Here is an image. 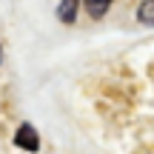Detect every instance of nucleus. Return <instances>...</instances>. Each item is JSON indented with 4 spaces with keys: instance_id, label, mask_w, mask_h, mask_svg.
<instances>
[{
    "instance_id": "f257e3e1",
    "label": "nucleus",
    "mask_w": 154,
    "mask_h": 154,
    "mask_svg": "<svg viewBox=\"0 0 154 154\" xmlns=\"http://www.w3.org/2000/svg\"><path fill=\"white\" fill-rule=\"evenodd\" d=\"M14 146H20V149H26V151H37L40 149V137H37V131H34L29 123H23V126L17 128V134H14Z\"/></svg>"
},
{
    "instance_id": "f03ea898",
    "label": "nucleus",
    "mask_w": 154,
    "mask_h": 154,
    "mask_svg": "<svg viewBox=\"0 0 154 154\" xmlns=\"http://www.w3.org/2000/svg\"><path fill=\"white\" fill-rule=\"evenodd\" d=\"M57 17H60L63 23H74V17H77V0H60Z\"/></svg>"
},
{
    "instance_id": "7ed1b4c3",
    "label": "nucleus",
    "mask_w": 154,
    "mask_h": 154,
    "mask_svg": "<svg viewBox=\"0 0 154 154\" xmlns=\"http://www.w3.org/2000/svg\"><path fill=\"white\" fill-rule=\"evenodd\" d=\"M137 20L146 26H154V0H143L137 9Z\"/></svg>"
},
{
    "instance_id": "20e7f679",
    "label": "nucleus",
    "mask_w": 154,
    "mask_h": 154,
    "mask_svg": "<svg viewBox=\"0 0 154 154\" xmlns=\"http://www.w3.org/2000/svg\"><path fill=\"white\" fill-rule=\"evenodd\" d=\"M109 6H111V0H86V11L97 20V17H103L106 11H109Z\"/></svg>"
},
{
    "instance_id": "39448f33",
    "label": "nucleus",
    "mask_w": 154,
    "mask_h": 154,
    "mask_svg": "<svg viewBox=\"0 0 154 154\" xmlns=\"http://www.w3.org/2000/svg\"><path fill=\"white\" fill-rule=\"evenodd\" d=\"M0 57H3V54H0Z\"/></svg>"
}]
</instances>
